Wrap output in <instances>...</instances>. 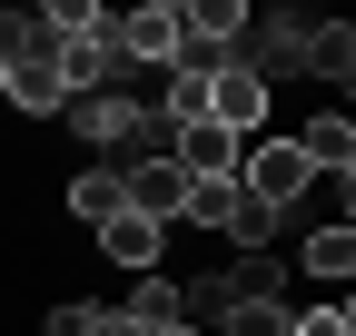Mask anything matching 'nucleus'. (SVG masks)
Segmentation results:
<instances>
[{
  "label": "nucleus",
  "instance_id": "4468645a",
  "mask_svg": "<svg viewBox=\"0 0 356 336\" xmlns=\"http://www.w3.org/2000/svg\"><path fill=\"white\" fill-rule=\"evenodd\" d=\"M178 307H188V326H198V317L218 326V317L238 307V267H208V277H178Z\"/></svg>",
  "mask_w": 356,
  "mask_h": 336
},
{
  "label": "nucleus",
  "instance_id": "412c9836",
  "mask_svg": "<svg viewBox=\"0 0 356 336\" xmlns=\"http://www.w3.org/2000/svg\"><path fill=\"white\" fill-rule=\"evenodd\" d=\"M89 336H139V326H129L119 307H89Z\"/></svg>",
  "mask_w": 356,
  "mask_h": 336
},
{
  "label": "nucleus",
  "instance_id": "9b49d317",
  "mask_svg": "<svg viewBox=\"0 0 356 336\" xmlns=\"http://www.w3.org/2000/svg\"><path fill=\"white\" fill-rule=\"evenodd\" d=\"M178 228L228 237V228H238V178H188V198H178Z\"/></svg>",
  "mask_w": 356,
  "mask_h": 336
},
{
  "label": "nucleus",
  "instance_id": "f3484780",
  "mask_svg": "<svg viewBox=\"0 0 356 336\" xmlns=\"http://www.w3.org/2000/svg\"><path fill=\"white\" fill-rule=\"evenodd\" d=\"M168 129H188V119H208V69H168V99H159Z\"/></svg>",
  "mask_w": 356,
  "mask_h": 336
},
{
  "label": "nucleus",
  "instance_id": "ddd939ff",
  "mask_svg": "<svg viewBox=\"0 0 356 336\" xmlns=\"http://www.w3.org/2000/svg\"><path fill=\"white\" fill-rule=\"evenodd\" d=\"M70 218L79 228H109L119 218V168H79V178H70Z\"/></svg>",
  "mask_w": 356,
  "mask_h": 336
},
{
  "label": "nucleus",
  "instance_id": "5701e85b",
  "mask_svg": "<svg viewBox=\"0 0 356 336\" xmlns=\"http://www.w3.org/2000/svg\"><path fill=\"white\" fill-rule=\"evenodd\" d=\"M0 99H10V69H0Z\"/></svg>",
  "mask_w": 356,
  "mask_h": 336
},
{
  "label": "nucleus",
  "instance_id": "2eb2a0df",
  "mask_svg": "<svg viewBox=\"0 0 356 336\" xmlns=\"http://www.w3.org/2000/svg\"><path fill=\"white\" fill-rule=\"evenodd\" d=\"M307 69L346 90V69H356V30H346V20H317V30H307Z\"/></svg>",
  "mask_w": 356,
  "mask_h": 336
},
{
  "label": "nucleus",
  "instance_id": "20e7f679",
  "mask_svg": "<svg viewBox=\"0 0 356 336\" xmlns=\"http://www.w3.org/2000/svg\"><path fill=\"white\" fill-rule=\"evenodd\" d=\"M178 50H188V10H178V0H139V10L119 20V60L178 69Z\"/></svg>",
  "mask_w": 356,
  "mask_h": 336
},
{
  "label": "nucleus",
  "instance_id": "f03ea898",
  "mask_svg": "<svg viewBox=\"0 0 356 336\" xmlns=\"http://www.w3.org/2000/svg\"><path fill=\"white\" fill-rule=\"evenodd\" d=\"M60 119H70V129H79L89 149H99V168H109V158H139V129H149V99H129V90H99V99H70Z\"/></svg>",
  "mask_w": 356,
  "mask_h": 336
},
{
  "label": "nucleus",
  "instance_id": "9d476101",
  "mask_svg": "<svg viewBox=\"0 0 356 336\" xmlns=\"http://www.w3.org/2000/svg\"><path fill=\"white\" fill-rule=\"evenodd\" d=\"M119 317L139 326V336H168V326H188V307H178V277H168V267H159V277H139Z\"/></svg>",
  "mask_w": 356,
  "mask_h": 336
},
{
  "label": "nucleus",
  "instance_id": "dca6fc26",
  "mask_svg": "<svg viewBox=\"0 0 356 336\" xmlns=\"http://www.w3.org/2000/svg\"><path fill=\"white\" fill-rule=\"evenodd\" d=\"M218 336H287V297H238L218 317Z\"/></svg>",
  "mask_w": 356,
  "mask_h": 336
},
{
  "label": "nucleus",
  "instance_id": "aec40b11",
  "mask_svg": "<svg viewBox=\"0 0 356 336\" xmlns=\"http://www.w3.org/2000/svg\"><path fill=\"white\" fill-rule=\"evenodd\" d=\"M50 336H89V307H79V297H60V307H50Z\"/></svg>",
  "mask_w": 356,
  "mask_h": 336
},
{
  "label": "nucleus",
  "instance_id": "39448f33",
  "mask_svg": "<svg viewBox=\"0 0 356 336\" xmlns=\"http://www.w3.org/2000/svg\"><path fill=\"white\" fill-rule=\"evenodd\" d=\"M267 99H277V90H267L257 69H238V60H218V69H208V119H218V129H228V139H257V119H267Z\"/></svg>",
  "mask_w": 356,
  "mask_h": 336
},
{
  "label": "nucleus",
  "instance_id": "f257e3e1",
  "mask_svg": "<svg viewBox=\"0 0 356 336\" xmlns=\"http://www.w3.org/2000/svg\"><path fill=\"white\" fill-rule=\"evenodd\" d=\"M238 188L267 208V218H287V208L317 198V168L297 158V139H248V149H238Z\"/></svg>",
  "mask_w": 356,
  "mask_h": 336
},
{
  "label": "nucleus",
  "instance_id": "1a4fd4ad",
  "mask_svg": "<svg viewBox=\"0 0 356 336\" xmlns=\"http://www.w3.org/2000/svg\"><path fill=\"white\" fill-rule=\"evenodd\" d=\"M30 60H60L50 10H0V69H30Z\"/></svg>",
  "mask_w": 356,
  "mask_h": 336
},
{
  "label": "nucleus",
  "instance_id": "7ed1b4c3",
  "mask_svg": "<svg viewBox=\"0 0 356 336\" xmlns=\"http://www.w3.org/2000/svg\"><path fill=\"white\" fill-rule=\"evenodd\" d=\"M178 198H188V168H178V158H129L119 168V208H129V218L178 228Z\"/></svg>",
  "mask_w": 356,
  "mask_h": 336
},
{
  "label": "nucleus",
  "instance_id": "4be33fe9",
  "mask_svg": "<svg viewBox=\"0 0 356 336\" xmlns=\"http://www.w3.org/2000/svg\"><path fill=\"white\" fill-rule=\"evenodd\" d=\"M168 336H208V326H168Z\"/></svg>",
  "mask_w": 356,
  "mask_h": 336
},
{
  "label": "nucleus",
  "instance_id": "a211bd4d",
  "mask_svg": "<svg viewBox=\"0 0 356 336\" xmlns=\"http://www.w3.org/2000/svg\"><path fill=\"white\" fill-rule=\"evenodd\" d=\"M50 30H60V40H109L119 10H99V0H50Z\"/></svg>",
  "mask_w": 356,
  "mask_h": 336
},
{
  "label": "nucleus",
  "instance_id": "0eeeda50",
  "mask_svg": "<svg viewBox=\"0 0 356 336\" xmlns=\"http://www.w3.org/2000/svg\"><path fill=\"white\" fill-rule=\"evenodd\" d=\"M99 258H109V267H129V277H159V258H168V228H149V218H129V208H119V218L99 228Z\"/></svg>",
  "mask_w": 356,
  "mask_h": 336
},
{
  "label": "nucleus",
  "instance_id": "423d86ee",
  "mask_svg": "<svg viewBox=\"0 0 356 336\" xmlns=\"http://www.w3.org/2000/svg\"><path fill=\"white\" fill-rule=\"evenodd\" d=\"M297 267L327 287V297H346V277H356V218H327V228H307L297 247Z\"/></svg>",
  "mask_w": 356,
  "mask_h": 336
},
{
  "label": "nucleus",
  "instance_id": "6e6552de",
  "mask_svg": "<svg viewBox=\"0 0 356 336\" xmlns=\"http://www.w3.org/2000/svg\"><path fill=\"white\" fill-rule=\"evenodd\" d=\"M297 158L317 168V178H346V168H356V119H346V109H317V119L297 129Z\"/></svg>",
  "mask_w": 356,
  "mask_h": 336
},
{
  "label": "nucleus",
  "instance_id": "6ab92c4d",
  "mask_svg": "<svg viewBox=\"0 0 356 336\" xmlns=\"http://www.w3.org/2000/svg\"><path fill=\"white\" fill-rule=\"evenodd\" d=\"M287 336H356V307H346V297H317V307H287Z\"/></svg>",
  "mask_w": 356,
  "mask_h": 336
},
{
  "label": "nucleus",
  "instance_id": "f8f14e48",
  "mask_svg": "<svg viewBox=\"0 0 356 336\" xmlns=\"http://www.w3.org/2000/svg\"><path fill=\"white\" fill-rule=\"evenodd\" d=\"M0 109H20V119H60L70 90H60V69H50V60H30V69H10V99H0Z\"/></svg>",
  "mask_w": 356,
  "mask_h": 336
}]
</instances>
